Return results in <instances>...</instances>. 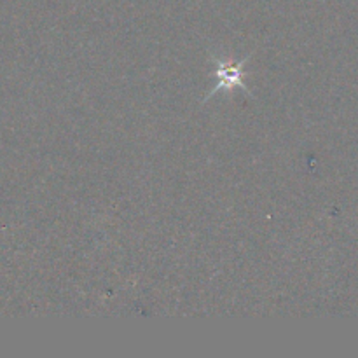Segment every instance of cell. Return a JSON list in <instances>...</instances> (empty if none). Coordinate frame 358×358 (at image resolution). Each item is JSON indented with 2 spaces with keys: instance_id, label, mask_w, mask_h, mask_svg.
Returning a JSON list of instances; mask_svg holds the SVG:
<instances>
[{
  "instance_id": "6da1fadb",
  "label": "cell",
  "mask_w": 358,
  "mask_h": 358,
  "mask_svg": "<svg viewBox=\"0 0 358 358\" xmlns=\"http://www.w3.org/2000/svg\"><path fill=\"white\" fill-rule=\"evenodd\" d=\"M219 77H220V83H219V86L215 87V91L220 90V87H231V86H234V84H240L241 83V63L240 65L231 66V69L220 65Z\"/></svg>"
}]
</instances>
